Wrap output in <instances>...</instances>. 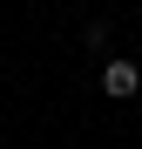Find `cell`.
<instances>
[{
	"instance_id": "obj_1",
	"label": "cell",
	"mask_w": 142,
	"mask_h": 149,
	"mask_svg": "<svg viewBox=\"0 0 142 149\" xmlns=\"http://www.w3.org/2000/svg\"><path fill=\"white\" fill-rule=\"evenodd\" d=\"M135 88H142V68H135L129 54H108V61H102V95H115V102H129Z\"/></svg>"
}]
</instances>
